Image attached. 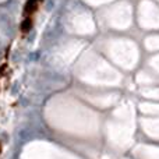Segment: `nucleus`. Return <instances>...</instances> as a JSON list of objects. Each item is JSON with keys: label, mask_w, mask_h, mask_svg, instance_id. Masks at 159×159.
Instances as JSON below:
<instances>
[{"label": "nucleus", "mask_w": 159, "mask_h": 159, "mask_svg": "<svg viewBox=\"0 0 159 159\" xmlns=\"http://www.w3.org/2000/svg\"><path fill=\"white\" fill-rule=\"evenodd\" d=\"M31 25H32L31 17H27V18L24 20V22H22V25H21V30L24 31V32H27V31H30V30H31Z\"/></svg>", "instance_id": "f03ea898"}, {"label": "nucleus", "mask_w": 159, "mask_h": 159, "mask_svg": "<svg viewBox=\"0 0 159 159\" xmlns=\"http://www.w3.org/2000/svg\"><path fill=\"white\" fill-rule=\"evenodd\" d=\"M39 3H41V0H28L27 4H25V10H24V14L27 17H31V14L34 13V11L38 8Z\"/></svg>", "instance_id": "f257e3e1"}]
</instances>
